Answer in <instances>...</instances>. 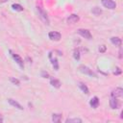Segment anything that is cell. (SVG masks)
<instances>
[{"instance_id":"obj_1","label":"cell","mask_w":123,"mask_h":123,"mask_svg":"<svg viewBox=\"0 0 123 123\" xmlns=\"http://www.w3.org/2000/svg\"><path fill=\"white\" fill-rule=\"evenodd\" d=\"M37 11L38 16H39V18L41 19V21H42L44 24L49 25V18H48L47 12H46L40 6H37Z\"/></svg>"},{"instance_id":"obj_2","label":"cell","mask_w":123,"mask_h":123,"mask_svg":"<svg viewBox=\"0 0 123 123\" xmlns=\"http://www.w3.org/2000/svg\"><path fill=\"white\" fill-rule=\"evenodd\" d=\"M79 70L82 72V73H84V74H86V75H88V76H91V77H96V74L90 69V68H88L87 66H86V65H80L79 66Z\"/></svg>"},{"instance_id":"obj_3","label":"cell","mask_w":123,"mask_h":123,"mask_svg":"<svg viewBox=\"0 0 123 123\" xmlns=\"http://www.w3.org/2000/svg\"><path fill=\"white\" fill-rule=\"evenodd\" d=\"M101 3L105 8L110 10H113L116 8V3L113 0H101Z\"/></svg>"},{"instance_id":"obj_4","label":"cell","mask_w":123,"mask_h":123,"mask_svg":"<svg viewBox=\"0 0 123 123\" xmlns=\"http://www.w3.org/2000/svg\"><path fill=\"white\" fill-rule=\"evenodd\" d=\"M10 53H11L12 57L13 58V60L16 62V63H17L21 68H23V67H24V62H23L22 58H21L19 55H17V54H15L14 52H12V50H10Z\"/></svg>"},{"instance_id":"obj_5","label":"cell","mask_w":123,"mask_h":123,"mask_svg":"<svg viewBox=\"0 0 123 123\" xmlns=\"http://www.w3.org/2000/svg\"><path fill=\"white\" fill-rule=\"evenodd\" d=\"M78 34H79L80 36H82L83 37L86 38V39H91V37H92L90 32H89L87 29H79V30H78Z\"/></svg>"},{"instance_id":"obj_6","label":"cell","mask_w":123,"mask_h":123,"mask_svg":"<svg viewBox=\"0 0 123 123\" xmlns=\"http://www.w3.org/2000/svg\"><path fill=\"white\" fill-rule=\"evenodd\" d=\"M48 37L51 40H54V41H59L62 37V35L59 33V32H56V31H53V32H50L48 34Z\"/></svg>"},{"instance_id":"obj_7","label":"cell","mask_w":123,"mask_h":123,"mask_svg":"<svg viewBox=\"0 0 123 123\" xmlns=\"http://www.w3.org/2000/svg\"><path fill=\"white\" fill-rule=\"evenodd\" d=\"M111 97H114V98H119V97H122L123 95V89L121 87H116L115 89H113L111 93Z\"/></svg>"},{"instance_id":"obj_8","label":"cell","mask_w":123,"mask_h":123,"mask_svg":"<svg viewBox=\"0 0 123 123\" xmlns=\"http://www.w3.org/2000/svg\"><path fill=\"white\" fill-rule=\"evenodd\" d=\"M79 16L77 15V14H71V15H69L68 17H67V19H66V22L68 23V24H75V23H77L78 21H79Z\"/></svg>"},{"instance_id":"obj_9","label":"cell","mask_w":123,"mask_h":123,"mask_svg":"<svg viewBox=\"0 0 123 123\" xmlns=\"http://www.w3.org/2000/svg\"><path fill=\"white\" fill-rule=\"evenodd\" d=\"M110 106L111 109L115 110V109H118L119 106H120V103L118 102L117 98H114V97H111V100H110Z\"/></svg>"},{"instance_id":"obj_10","label":"cell","mask_w":123,"mask_h":123,"mask_svg":"<svg viewBox=\"0 0 123 123\" xmlns=\"http://www.w3.org/2000/svg\"><path fill=\"white\" fill-rule=\"evenodd\" d=\"M8 102L12 106V107H15L16 109H18V110H23V107L17 102V101H15V100H13V99H12V98H10V99H8Z\"/></svg>"},{"instance_id":"obj_11","label":"cell","mask_w":123,"mask_h":123,"mask_svg":"<svg viewBox=\"0 0 123 123\" xmlns=\"http://www.w3.org/2000/svg\"><path fill=\"white\" fill-rule=\"evenodd\" d=\"M89 105H90L93 109H96V108L98 107V105H99V99H98V97L94 96L93 98H91V100L89 101Z\"/></svg>"},{"instance_id":"obj_12","label":"cell","mask_w":123,"mask_h":123,"mask_svg":"<svg viewBox=\"0 0 123 123\" xmlns=\"http://www.w3.org/2000/svg\"><path fill=\"white\" fill-rule=\"evenodd\" d=\"M111 41L112 44H114L115 46H120L121 45V38H119L118 37H111Z\"/></svg>"},{"instance_id":"obj_13","label":"cell","mask_w":123,"mask_h":123,"mask_svg":"<svg viewBox=\"0 0 123 123\" xmlns=\"http://www.w3.org/2000/svg\"><path fill=\"white\" fill-rule=\"evenodd\" d=\"M50 84H51L54 87H56V88H59V87L61 86V82H60L58 79H54V78H52V79L50 80Z\"/></svg>"},{"instance_id":"obj_14","label":"cell","mask_w":123,"mask_h":123,"mask_svg":"<svg viewBox=\"0 0 123 123\" xmlns=\"http://www.w3.org/2000/svg\"><path fill=\"white\" fill-rule=\"evenodd\" d=\"M62 120V114H59V113H53L52 114V121L55 122V123H58V122H61Z\"/></svg>"},{"instance_id":"obj_15","label":"cell","mask_w":123,"mask_h":123,"mask_svg":"<svg viewBox=\"0 0 123 123\" xmlns=\"http://www.w3.org/2000/svg\"><path fill=\"white\" fill-rule=\"evenodd\" d=\"M79 87L83 90V92H85L86 94H88L89 93V90H88V88H87V86L85 85V84H83V83H79Z\"/></svg>"},{"instance_id":"obj_16","label":"cell","mask_w":123,"mask_h":123,"mask_svg":"<svg viewBox=\"0 0 123 123\" xmlns=\"http://www.w3.org/2000/svg\"><path fill=\"white\" fill-rule=\"evenodd\" d=\"M65 122L66 123H81L82 119L81 118H67Z\"/></svg>"},{"instance_id":"obj_17","label":"cell","mask_w":123,"mask_h":123,"mask_svg":"<svg viewBox=\"0 0 123 123\" xmlns=\"http://www.w3.org/2000/svg\"><path fill=\"white\" fill-rule=\"evenodd\" d=\"M91 12L94 14V15H100L102 13V10L98 7H94L92 10H91Z\"/></svg>"},{"instance_id":"obj_18","label":"cell","mask_w":123,"mask_h":123,"mask_svg":"<svg viewBox=\"0 0 123 123\" xmlns=\"http://www.w3.org/2000/svg\"><path fill=\"white\" fill-rule=\"evenodd\" d=\"M12 8L17 12H22L23 11V7L20 5V4H12Z\"/></svg>"},{"instance_id":"obj_19","label":"cell","mask_w":123,"mask_h":123,"mask_svg":"<svg viewBox=\"0 0 123 123\" xmlns=\"http://www.w3.org/2000/svg\"><path fill=\"white\" fill-rule=\"evenodd\" d=\"M51 63L54 67L55 70H59V63H58V60L55 58V59H51Z\"/></svg>"},{"instance_id":"obj_20","label":"cell","mask_w":123,"mask_h":123,"mask_svg":"<svg viewBox=\"0 0 123 123\" xmlns=\"http://www.w3.org/2000/svg\"><path fill=\"white\" fill-rule=\"evenodd\" d=\"M10 81H11V82H12L13 85H15V86H19V84H20L19 80H18V79L13 78V77H11V78H10Z\"/></svg>"},{"instance_id":"obj_21","label":"cell","mask_w":123,"mask_h":123,"mask_svg":"<svg viewBox=\"0 0 123 123\" xmlns=\"http://www.w3.org/2000/svg\"><path fill=\"white\" fill-rule=\"evenodd\" d=\"M73 57H74L75 60H79L80 59V52H79V50H74Z\"/></svg>"},{"instance_id":"obj_22","label":"cell","mask_w":123,"mask_h":123,"mask_svg":"<svg viewBox=\"0 0 123 123\" xmlns=\"http://www.w3.org/2000/svg\"><path fill=\"white\" fill-rule=\"evenodd\" d=\"M106 51V46L105 45H101L100 47H99V52L100 53H104Z\"/></svg>"},{"instance_id":"obj_23","label":"cell","mask_w":123,"mask_h":123,"mask_svg":"<svg viewBox=\"0 0 123 123\" xmlns=\"http://www.w3.org/2000/svg\"><path fill=\"white\" fill-rule=\"evenodd\" d=\"M41 76H42L43 78H48V77H49V74H48L47 72H45V71H42V72H41Z\"/></svg>"},{"instance_id":"obj_24","label":"cell","mask_w":123,"mask_h":123,"mask_svg":"<svg viewBox=\"0 0 123 123\" xmlns=\"http://www.w3.org/2000/svg\"><path fill=\"white\" fill-rule=\"evenodd\" d=\"M116 69H117V70H116V71H114V74H115V75H118V74H120V73H121V70H120V68H119V67H117Z\"/></svg>"},{"instance_id":"obj_25","label":"cell","mask_w":123,"mask_h":123,"mask_svg":"<svg viewBox=\"0 0 123 123\" xmlns=\"http://www.w3.org/2000/svg\"><path fill=\"white\" fill-rule=\"evenodd\" d=\"M1 122H3V117H2L1 114H0V123H1Z\"/></svg>"},{"instance_id":"obj_26","label":"cell","mask_w":123,"mask_h":123,"mask_svg":"<svg viewBox=\"0 0 123 123\" xmlns=\"http://www.w3.org/2000/svg\"><path fill=\"white\" fill-rule=\"evenodd\" d=\"M8 0H0V3H5V2H7Z\"/></svg>"}]
</instances>
